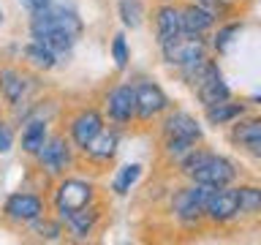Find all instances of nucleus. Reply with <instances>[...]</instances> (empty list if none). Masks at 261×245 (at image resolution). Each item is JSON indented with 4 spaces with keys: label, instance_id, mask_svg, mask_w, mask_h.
<instances>
[{
    "label": "nucleus",
    "instance_id": "16",
    "mask_svg": "<svg viewBox=\"0 0 261 245\" xmlns=\"http://www.w3.org/2000/svg\"><path fill=\"white\" fill-rule=\"evenodd\" d=\"M117 144H120L117 128H103L82 153H85V158L93 161V163H109L114 158V153H117Z\"/></svg>",
    "mask_w": 261,
    "mask_h": 245
},
{
    "label": "nucleus",
    "instance_id": "12",
    "mask_svg": "<svg viewBox=\"0 0 261 245\" xmlns=\"http://www.w3.org/2000/svg\"><path fill=\"white\" fill-rule=\"evenodd\" d=\"M106 114L114 126H128L136 117V87L117 85L106 93Z\"/></svg>",
    "mask_w": 261,
    "mask_h": 245
},
{
    "label": "nucleus",
    "instance_id": "9",
    "mask_svg": "<svg viewBox=\"0 0 261 245\" xmlns=\"http://www.w3.org/2000/svg\"><path fill=\"white\" fill-rule=\"evenodd\" d=\"M204 218L210 224H228V220L240 218V196H237V188L234 185H223V188H215L207 199V212Z\"/></svg>",
    "mask_w": 261,
    "mask_h": 245
},
{
    "label": "nucleus",
    "instance_id": "5",
    "mask_svg": "<svg viewBox=\"0 0 261 245\" xmlns=\"http://www.w3.org/2000/svg\"><path fill=\"white\" fill-rule=\"evenodd\" d=\"M191 87L196 90V98L201 101L204 109L231 98V90H228V85L223 82V74H220L218 63H212V60L201 63V68L196 71V77L191 79Z\"/></svg>",
    "mask_w": 261,
    "mask_h": 245
},
{
    "label": "nucleus",
    "instance_id": "3",
    "mask_svg": "<svg viewBox=\"0 0 261 245\" xmlns=\"http://www.w3.org/2000/svg\"><path fill=\"white\" fill-rule=\"evenodd\" d=\"M95 202V185L82 177H63L55 188L52 204L57 210V218H68L73 212L90 207Z\"/></svg>",
    "mask_w": 261,
    "mask_h": 245
},
{
    "label": "nucleus",
    "instance_id": "22",
    "mask_svg": "<svg viewBox=\"0 0 261 245\" xmlns=\"http://www.w3.org/2000/svg\"><path fill=\"white\" fill-rule=\"evenodd\" d=\"M24 52V60H28V65L30 68H36V71H52L55 65H57V57L49 46H44V44H38V41H30L28 46L22 49Z\"/></svg>",
    "mask_w": 261,
    "mask_h": 245
},
{
    "label": "nucleus",
    "instance_id": "8",
    "mask_svg": "<svg viewBox=\"0 0 261 245\" xmlns=\"http://www.w3.org/2000/svg\"><path fill=\"white\" fill-rule=\"evenodd\" d=\"M44 212H46V202L38 193H28V191L11 193L3 204V215L8 220H14V224H22V226H30L33 220L44 218Z\"/></svg>",
    "mask_w": 261,
    "mask_h": 245
},
{
    "label": "nucleus",
    "instance_id": "13",
    "mask_svg": "<svg viewBox=\"0 0 261 245\" xmlns=\"http://www.w3.org/2000/svg\"><path fill=\"white\" fill-rule=\"evenodd\" d=\"M155 38H158V46H166L171 44L177 36H182L185 28H182V6H174V3H163L155 8Z\"/></svg>",
    "mask_w": 261,
    "mask_h": 245
},
{
    "label": "nucleus",
    "instance_id": "6",
    "mask_svg": "<svg viewBox=\"0 0 261 245\" xmlns=\"http://www.w3.org/2000/svg\"><path fill=\"white\" fill-rule=\"evenodd\" d=\"M41 172H46L49 177H63L73 163V147L71 136L65 139L63 134H52L46 139V144L41 147V153L36 155Z\"/></svg>",
    "mask_w": 261,
    "mask_h": 245
},
{
    "label": "nucleus",
    "instance_id": "1",
    "mask_svg": "<svg viewBox=\"0 0 261 245\" xmlns=\"http://www.w3.org/2000/svg\"><path fill=\"white\" fill-rule=\"evenodd\" d=\"M85 33L79 11L68 3H52L44 11L30 14V38L49 46L57 57L68 55Z\"/></svg>",
    "mask_w": 261,
    "mask_h": 245
},
{
    "label": "nucleus",
    "instance_id": "33",
    "mask_svg": "<svg viewBox=\"0 0 261 245\" xmlns=\"http://www.w3.org/2000/svg\"><path fill=\"white\" fill-rule=\"evenodd\" d=\"M250 104H258V106H261V93H258V95H253V98H250Z\"/></svg>",
    "mask_w": 261,
    "mask_h": 245
},
{
    "label": "nucleus",
    "instance_id": "24",
    "mask_svg": "<svg viewBox=\"0 0 261 245\" xmlns=\"http://www.w3.org/2000/svg\"><path fill=\"white\" fill-rule=\"evenodd\" d=\"M139 177H142V163H128V166L117 169V175L112 180V191L117 196H125L139 183Z\"/></svg>",
    "mask_w": 261,
    "mask_h": 245
},
{
    "label": "nucleus",
    "instance_id": "18",
    "mask_svg": "<svg viewBox=\"0 0 261 245\" xmlns=\"http://www.w3.org/2000/svg\"><path fill=\"white\" fill-rule=\"evenodd\" d=\"M212 24H215V11L201 3H188L182 6V28L185 33H196V36H204Z\"/></svg>",
    "mask_w": 261,
    "mask_h": 245
},
{
    "label": "nucleus",
    "instance_id": "2",
    "mask_svg": "<svg viewBox=\"0 0 261 245\" xmlns=\"http://www.w3.org/2000/svg\"><path fill=\"white\" fill-rule=\"evenodd\" d=\"M179 172L193 180V183H204V185H212V188H223V185H231L237 180V166L226 155H218L212 150H204V147H196L185 155L182 161L177 163Z\"/></svg>",
    "mask_w": 261,
    "mask_h": 245
},
{
    "label": "nucleus",
    "instance_id": "14",
    "mask_svg": "<svg viewBox=\"0 0 261 245\" xmlns=\"http://www.w3.org/2000/svg\"><path fill=\"white\" fill-rule=\"evenodd\" d=\"M0 95H3V101L11 109H19L22 104H28L30 79L19 68H14V65H3L0 68Z\"/></svg>",
    "mask_w": 261,
    "mask_h": 245
},
{
    "label": "nucleus",
    "instance_id": "4",
    "mask_svg": "<svg viewBox=\"0 0 261 245\" xmlns=\"http://www.w3.org/2000/svg\"><path fill=\"white\" fill-rule=\"evenodd\" d=\"M212 191H215L212 185L193 183V180H191V185L177 188L174 196H171V212L177 215L179 224H185V226L199 224L204 218V212H207V199Z\"/></svg>",
    "mask_w": 261,
    "mask_h": 245
},
{
    "label": "nucleus",
    "instance_id": "15",
    "mask_svg": "<svg viewBox=\"0 0 261 245\" xmlns=\"http://www.w3.org/2000/svg\"><path fill=\"white\" fill-rule=\"evenodd\" d=\"M161 134L163 139H188V142H201V126L193 114L188 112H169L161 122Z\"/></svg>",
    "mask_w": 261,
    "mask_h": 245
},
{
    "label": "nucleus",
    "instance_id": "29",
    "mask_svg": "<svg viewBox=\"0 0 261 245\" xmlns=\"http://www.w3.org/2000/svg\"><path fill=\"white\" fill-rule=\"evenodd\" d=\"M11 147H14V128L6 117H0V155L11 153Z\"/></svg>",
    "mask_w": 261,
    "mask_h": 245
},
{
    "label": "nucleus",
    "instance_id": "28",
    "mask_svg": "<svg viewBox=\"0 0 261 245\" xmlns=\"http://www.w3.org/2000/svg\"><path fill=\"white\" fill-rule=\"evenodd\" d=\"M191 150H196V142H188V139H166V155L174 163H179Z\"/></svg>",
    "mask_w": 261,
    "mask_h": 245
},
{
    "label": "nucleus",
    "instance_id": "34",
    "mask_svg": "<svg viewBox=\"0 0 261 245\" xmlns=\"http://www.w3.org/2000/svg\"><path fill=\"white\" fill-rule=\"evenodd\" d=\"M0 24H3V8H0Z\"/></svg>",
    "mask_w": 261,
    "mask_h": 245
},
{
    "label": "nucleus",
    "instance_id": "30",
    "mask_svg": "<svg viewBox=\"0 0 261 245\" xmlns=\"http://www.w3.org/2000/svg\"><path fill=\"white\" fill-rule=\"evenodd\" d=\"M55 0H19V6L24 8L28 14H36V11H44V8H49Z\"/></svg>",
    "mask_w": 261,
    "mask_h": 245
},
{
    "label": "nucleus",
    "instance_id": "20",
    "mask_svg": "<svg viewBox=\"0 0 261 245\" xmlns=\"http://www.w3.org/2000/svg\"><path fill=\"white\" fill-rule=\"evenodd\" d=\"M228 142L237 147H256L261 142V117H248V120H237V126L228 131Z\"/></svg>",
    "mask_w": 261,
    "mask_h": 245
},
{
    "label": "nucleus",
    "instance_id": "32",
    "mask_svg": "<svg viewBox=\"0 0 261 245\" xmlns=\"http://www.w3.org/2000/svg\"><path fill=\"white\" fill-rule=\"evenodd\" d=\"M248 153H250V155H256V158L261 161V142H258L256 147H250V150H248Z\"/></svg>",
    "mask_w": 261,
    "mask_h": 245
},
{
    "label": "nucleus",
    "instance_id": "17",
    "mask_svg": "<svg viewBox=\"0 0 261 245\" xmlns=\"http://www.w3.org/2000/svg\"><path fill=\"white\" fill-rule=\"evenodd\" d=\"M98 220H101V210H98L95 204H90V207L63 218V224H65V232H68L73 240H87V237L95 232Z\"/></svg>",
    "mask_w": 261,
    "mask_h": 245
},
{
    "label": "nucleus",
    "instance_id": "10",
    "mask_svg": "<svg viewBox=\"0 0 261 245\" xmlns=\"http://www.w3.org/2000/svg\"><path fill=\"white\" fill-rule=\"evenodd\" d=\"M106 126H103V114L93 109V106H87V109H79L76 114L71 117L68 122V136L71 142L76 144V150H85V147L93 142V139L101 134Z\"/></svg>",
    "mask_w": 261,
    "mask_h": 245
},
{
    "label": "nucleus",
    "instance_id": "26",
    "mask_svg": "<svg viewBox=\"0 0 261 245\" xmlns=\"http://www.w3.org/2000/svg\"><path fill=\"white\" fill-rule=\"evenodd\" d=\"M112 60H114V65H117L120 71L128 65V60H130V49H128L125 33H114V38H112Z\"/></svg>",
    "mask_w": 261,
    "mask_h": 245
},
{
    "label": "nucleus",
    "instance_id": "25",
    "mask_svg": "<svg viewBox=\"0 0 261 245\" xmlns=\"http://www.w3.org/2000/svg\"><path fill=\"white\" fill-rule=\"evenodd\" d=\"M237 196H240V215L261 212V185H237Z\"/></svg>",
    "mask_w": 261,
    "mask_h": 245
},
{
    "label": "nucleus",
    "instance_id": "7",
    "mask_svg": "<svg viewBox=\"0 0 261 245\" xmlns=\"http://www.w3.org/2000/svg\"><path fill=\"white\" fill-rule=\"evenodd\" d=\"M161 52H163V60H166L169 65L182 68V65H188V63L207 57V41H204L201 36H196V33H182V36H177L171 44L161 46Z\"/></svg>",
    "mask_w": 261,
    "mask_h": 245
},
{
    "label": "nucleus",
    "instance_id": "21",
    "mask_svg": "<svg viewBox=\"0 0 261 245\" xmlns=\"http://www.w3.org/2000/svg\"><path fill=\"white\" fill-rule=\"evenodd\" d=\"M207 122L210 126H231V122H237L245 114V104H237V101H220V104H215V106H207Z\"/></svg>",
    "mask_w": 261,
    "mask_h": 245
},
{
    "label": "nucleus",
    "instance_id": "19",
    "mask_svg": "<svg viewBox=\"0 0 261 245\" xmlns=\"http://www.w3.org/2000/svg\"><path fill=\"white\" fill-rule=\"evenodd\" d=\"M49 139V128H46V117H28L22 128V150L28 155H38L41 147Z\"/></svg>",
    "mask_w": 261,
    "mask_h": 245
},
{
    "label": "nucleus",
    "instance_id": "11",
    "mask_svg": "<svg viewBox=\"0 0 261 245\" xmlns=\"http://www.w3.org/2000/svg\"><path fill=\"white\" fill-rule=\"evenodd\" d=\"M136 117L142 122H150L152 117H158L161 112L169 109V95L150 79L136 82Z\"/></svg>",
    "mask_w": 261,
    "mask_h": 245
},
{
    "label": "nucleus",
    "instance_id": "27",
    "mask_svg": "<svg viewBox=\"0 0 261 245\" xmlns=\"http://www.w3.org/2000/svg\"><path fill=\"white\" fill-rule=\"evenodd\" d=\"M240 33V22H228V24H220L218 33H215V41H212V46L218 49V52H226L228 44L234 41V36Z\"/></svg>",
    "mask_w": 261,
    "mask_h": 245
},
{
    "label": "nucleus",
    "instance_id": "23",
    "mask_svg": "<svg viewBox=\"0 0 261 245\" xmlns=\"http://www.w3.org/2000/svg\"><path fill=\"white\" fill-rule=\"evenodd\" d=\"M117 14L125 28L136 30L144 22V0H117Z\"/></svg>",
    "mask_w": 261,
    "mask_h": 245
},
{
    "label": "nucleus",
    "instance_id": "31",
    "mask_svg": "<svg viewBox=\"0 0 261 245\" xmlns=\"http://www.w3.org/2000/svg\"><path fill=\"white\" fill-rule=\"evenodd\" d=\"M196 3H201V6H207V8H212V11H220V8H226L231 0H196Z\"/></svg>",
    "mask_w": 261,
    "mask_h": 245
}]
</instances>
